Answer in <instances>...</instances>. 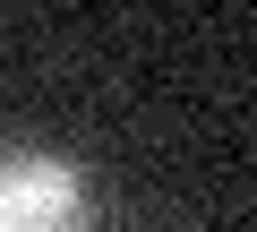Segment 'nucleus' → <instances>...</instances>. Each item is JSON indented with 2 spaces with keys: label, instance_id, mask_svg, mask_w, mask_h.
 Wrapping results in <instances>:
<instances>
[{
  "label": "nucleus",
  "instance_id": "nucleus-1",
  "mask_svg": "<svg viewBox=\"0 0 257 232\" xmlns=\"http://www.w3.org/2000/svg\"><path fill=\"white\" fill-rule=\"evenodd\" d=\"M0 232H94V189L52 146H0Z\"/></svg>",
  "mask_w": 257,
  "mask_h": 232
}]
</instances>
